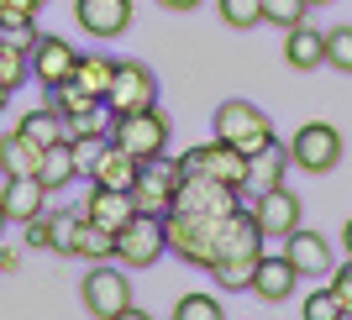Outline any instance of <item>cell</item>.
I'll return each mask as SVG.
<instances>
[{"label": "cell", "instance_id": "obj_28", "mask_svg": "<svg viewBox=\"0 0 352 320\" xmlns=\"http://www.w3.org/2000/svg\"><path fill=\"white\" fill-rule=\"evenodd\" d=\"M111 126H116V111L105 100H89L85 111L69 116V137H111Z\"/></svg>", "mask_w": 352, "mask_h": 320}, {"label": "cell", "instance_id": "obj_7", "mask_svg": "<svg viewBox=\"0 0 352 320\" xmlns=\"http://www.w3.org/2000/svg\"><path fill=\"white\" fill-rule=\"evenodd\" d=\"M105 105L126 116V111H147V105H158V73L147 69L137 58H116V79H111V95Z\"/></svg>", "mask_w": 352, "mask_h": 320}, {"label": "cell", "instance_id": "obj_5", "mask_svg": "<svg viewBox=\"0 0 352 320\" xmlns=\"http://www.w3.org/2000/svg\"><path fill=\"white\" fill-rule=\"evenodd\" d=\"M179 163H184V174H206V179H216V184H232V190L248 184V158H242L232 142H221V137L190 147Z\"/></svg>", "mask_w": 352, "mask_h": 320}, {"label": "cell", "instance_id": "obj_16", "mask_svg": "<svg viewBox=\"0 0 352 320\" xmlns=\"http://www.w3.org/2000/svg\"><path fill=\"white\" fill-rule=\"evenodd\" d=\"M221 258H263V231H258V220L252 210H236V216L221 220V236H216V262ZM210 262V268H216Z\"/></svg>", "mask_w": 352, "mask_h": 320}, {"label": "cell", "instance_id": "obj_42", "mask_svg": "<svg viewBox=\"0 0 352 320\" xmlns=\"http://www.w3.org/2000/svg\"><path fill=\"white\" fill-rule=\"evenodd\" d=\"M342 242H347V258H352V220H347V231H342Z\"/></svg>", "mask_w": 352, "mask_h": 320}, {"label": "cell", "instance_id": "obj_1", "mask_svg": "<svg viewBox=\"0 0 352 320\" xmlns=\"http://www.w3.org/2000/svg\"><path fill=\"white\" fill-rule=\"evenodd\" d=\"M236 216V210H232ZM221 220L226 216H190V210H168L163 216V236H168V252L195 268H210L216 262V236H221Z\"/></svg>", "mask_w": 352, "mask_h": 320}, {"label": "cell", "instance_id": "obj_9", "mask_svg": "<svg viewBox=\"0 0 352 320\" xmlns=\"http://www.w3.org/2000/svg\"><path fill=\"white\" fill-rule=\"evenodd\" d=\"M163 252H168V236H163V220H153V216H132L116 231V262L121 268H153Z\"/></svg>", "mask_w": 352, "mask_h": 320}, {"label": "cell", "instance_id": "obj_3", "mask_svg": "<svg viewBox=\"0 0 352 320\" xmlns=\"http://www.w3.org/2000/svg\"><path fill=\"white\" fill-rule=\"evenodd\" d=\"M79 299H85V310L95 320H116L121 310L132 305V278H126V268H121L116 258L95 262L85 273V284H79Z\"/></svg>", "mask_w": 352, "mask_h": 320}, {"label": "cell", "instance_id": "obj_6", "mask_svg": "<svg viewBox=\"0 0 352 320\" xmlns=\"http://www.w3.org/2000/svg\"><path fill=\"white\" fill-rule=\"evenodd\" d=\"M174 210H190V216H232V210H248L242 205V190L232 184H216L206 174H184L174 194Z\"/></svg>", "mask_w": 352, "mask_h": 320}, {"label": "cell", "instance_id": "obj_38", "mask_svg": "<svg viewBox=\"0 0 352 320\" xmlns=\"http://www.w3.org/2000/svg\"><path fill=\"white\" fill-rule=\"evenodd\" d=\"M305 320H342V299H337V289L326 284V289H316L305 299Z\"/></svg>", "mask_w": 352, "mask_h": 320}, {"label": "cell", "instance_id": "obj_36", "mask_svg": "<svg viewBox=\"0 0 352 320\" xmlns=\"http://www.w3.org/2000/svg\"><path fill=\"white\" fill-rule=\"evenodd\" d=\"M105 142H111V137H69V152H74V168H79V174H95V163H100V152H105Z\"/></svg>", "mask_w": 352, "mask_h": 320}, {"label": "cell", "instance_id": "obj_24", "mask_svg": "<svg viewBox=\"0 0 352 320\" xmlns=\"http://www.w3.org/2000/svg\"><path fill=\"white\" fill-rule=\"evenodd\" d=\"M74 79H79V89H85V95L105 100V95H111V79H116V58H105V53H79Z\"/></svg>", "mask_w": 352, "mask_h": 320}, {"label": "cell", "instance_id": "obj_35", "mask_svg": "<svg viewBox=\"0 0 352 320\" xmlns=\"http://www.w3.org/2000/svg\"><path fill=\"white\" fill-rule=\"evenodd\" d=\"M326 69L352 73V27H331L326 32Z\"/></svg>", "mask_w": 352, "mask_h": 320}, {"label": "cell", "instance_id": "obj_45", "mask_svg": "<svg viewBox=\"0 0 352 320\" xmlns=\"http://www.w3.org/2000/svg\"><path fill=\"white\" fill-rule=\"evenodd\" d=\"M310 5H326V0H310Z\"/></svg>", "mask_w": 352, "mask_h": 320}, {"label": "cell", "instance_id": "obj_31", "mask_svg": "<svg viewBox=\"0 0 352 320\" xmlns=\"http://www.w3.org/2000/svg\"><path fill=\"white\" fill-rule=\"evenodd\" d=\"M216 284L221 289H252V273H258V258H221L216 268Z\"/></svg>", "mask_w": 352, "mask_h": 320}, {"label": "cell", "instance_id": "obj_22", "mask_svg": "<svg viewBox=\"0 0 352 320\" xmlns=\"http://www.w3.org/2000/svg\"><path fill=\"white\" fill-rule=\"evenodd\" d=\"M284 63H289V69H321L326 63V32L289 27V37H284Z\"/></svg>", "mask_w": 352, "mask_h": 320}, {"label": "cell", "instance_id": "obj_32", "mask_svg": "<svg viewBox=\"0 0 352 320\" xmlns=\"http://www.w3.org/2000/svg\"><path fill=\"white\" fill-rule=\"evenodd\" d=\"M89 100H95V95H85V89H79V79H63V84H47V100H43V105H53V111L69 121L74 111H85Z\"/></svg>", "mask_w": 352, "mask_h": 320}, {"label": "cell", "instance_id": "obj_23", "mask_svg": "<svg viewBox=\"0 0 352 320\" xmlns=\"http://www.w3.org/2000/svg\"><path fill=\"white\" fill-rule=\"evenodd\" d=\"M43 37V32H37ZM37 37H0V89H16L32 73V47Z\"/></svg>", "mask_w": 352, "mask_h": 320}, {"label": "cell", "instance_id": "obj_11", "mask_svg": "<svg viewBox=\"0 0 352 320\" xmlns=\"http://www.w3.org/2000/svg\"><path fill=\"white\" fill-rule=\"evenodd\" d=\"M289 168H294L289 142H279V137H274L263 152H252V158H248V184H242V205H252L258 194H268V190H279Z\"/></svg>", "mask_w": 352, "mask_h": 320}, {"label": "cell", "instance_id": "obj_43", "mask_svg": "<svg viewBox=\"0 0 352 320\" xmlns=\"http://www.w3.org/2000/svg\"><path fill=\"white\" fill-rule=\"evenodd\" d=\"M342 320H352V305H347V310H342Z\"/></svg>", "mask_w": 352, "mask_h": 320}, {"label": "cell", "instance_id": "obj_15", "mask_svg": "<svg viewBox=\"0 0 352 320\" xmlns=\"http://www.w3.org/2000/svg\"><path fill=\"white\" fill-rule=\"evenodd\" d=\"M252 220H258L263 242L268 236H289L294 226H300V194H289L284 184L268 190V194H258V200H252Z\"/></svg>", "mask_w": 352, "mask_h": 320}, {"label": "cell", "instance_id": "obj_25", "mask_svg": "<svg viewBox=\"0 0 352 320\" xmlns=\"http://www.w3.org/2000/svg\"><path fill=\"white\" fill-rule=\"evenodd\" d=\"M174 184H163V179H137V190H132V200H137V216H153V220H163L168 210H174Z\"/></svg>", "mask_w": 352, "mask_h": 320}, {"label": "cell", "instance_id": "obj_41", "mask_svg": "<svg viewBox=\"0 0 352 320\" xmlns=\"http://www.w3.org/2000/svg\"><path fill=\"white\" fill-rule=\"evenodd\" d=\"M116 320H153V315H147V310H137V305H126V310H121Z\"/></svg>", "mask_w": 352, "mask_h": 320}, {"label": "cell", "instance_id": "obj_13", "mask_svg": "<svg viewBox=\"0 0 352 320\" xmlns=\"http://www.w3.org/2000/svg\"><path fill=\"white\" fill-rule=\"evenodd\" d=\"M74 21L89 32V37H121V32L132 27V0H74Z\"/></svg>", "mask_w": 352, "mask_h": 320}, {"label": "cell", "instance_id": "obj_26", "mask_svg": "<svg viewBox=\"0 0 352 320\" xmlns=\"http://www.w3.org/2000/svg\"><path fill=\"white\" fill-rule=\"evenodd\" d=\"M21 131H27L32 142H43V147L69 142V121H63L53 105H43V111H27V116H21Z\"/></svg>", "mask_w": 352, "mask_h": 320}, {"label": "cell", "instance_id": "obj_40", "mask_svg": "<svg viewBox=\"0 0 352 320\" xmlns=\"http://www.w3.org/2000/svg\"><path fill=\"white\" fill-rule=\"evenodd\" d=\"M158 5H168V11H195L200 0H158Z\"/></svg>", "mask_w": 352, "mask_h": 320}, {"label": "cell", "instance_id": "obj_10", "mask_svg": "<svg viewBox=\"0 0 352 320\" xmlns=\"http://www.w3.org/2000/svg\"><path fill=\"white\" fill-rule=\"evenodd\" d=\"M63 258H89V262H111L116 258V236L105 231V226H95L89 216H74L63 220V231H58V247Z\"/></svg>", "mask_w": 352, "mask_h": 320}, {"label": "cell", "instance_id": "obj_20", "mask_svg": "<svg viewBox=\"0 0 352 320\" xmlns=\"http://www.w3.org/2000/svg\"><path fill=\"white\" fill-rule=\"evenodd\" d=\"M43 152H47V147L32 142L21 126L6 131V137H0V174H6V179H32L37 168H43Z\"/></svg>", "mask_w": 352, "mask_h": 320}, {"label": "cell", "instance_id": "obj_4", "mask_svg": "<svg viewBox=\"0 0 352 320\" xmlns=\"http://www.w3.org/2000/svg\"><path fill=\"white\" fill-rule=\"evenodd\" d=\"M289 158L294 168H305V174H331L342 163V131L331 121H305V126L289 137Z\"/></svg>", "mask_w": 352, "mask_h": 320}, {"label": "cell", "instance_id": "obj_39", "mask_svg": "<svg viewBox=\"0 0 352 320\" xmlns=\"http://www.w3.org/2000/svg\"><path fill=\"white\" fill-rule=\"evenodd\" d=\"M331 289H337L342 310H347V305H352V258L342 262V268H331Z\"/></svg>", "mask_w": 352, "mask_h": 320}, {"label": "cell", "instance_id": "obj_2", "mask_svg": "<svg viewBox=\"0 0 352 320\" xmlns=\"http://www.w3.org/2000/svg\"><path fill=\"white\" fill-rule=\"evenodd\" d=\"M216 137L232 142L242 158H252V152H263V147L274 142V121L252 100H221L216 105Z\"/></svg>", "mask_w": 352, "mask_h": 320}, {"label": "cell", "instance_id": "obj_12", "mask_svg": "<svg viewBox=\"0 0 352 320\" xmlns=\"http://www.w3.org/2000/svg\"><path fill=\"white\" fill-rule=\"evenodd\" d=\"M284 258L300 278H331V242L321 231H305V226H294L284 236Z\"/></svg>", "mask_w": 352, "mask_h": 320}, {"label": "cell", "instance_id": "obj_30", "mask_svg": "<svg viewBox=\"0 0 352 320\" xmlns=\"http://www.w3.org/2000/svg\"><path fill=\"white\" fill-rule=\"evenodd\" d=\"M221 21L232 32H248V27H263V0H216Z\"/></svg>", "mask_w": 352, "mask_h": 320}, {"label": "cell", "instance_id": "obj_37", "mask_svg": "<svg viewBox=\"0 0 352 320\" xmlns=\"http://www.w3.org/2000/svg\"><path fill=\"white\" fill-rule=\"evenodd\" d=\"M58 231H63V216H32L27 220V242L32 247H58Z\"/></svg>", "mask_w": 352, "mask_h": 320}, {"label": "cell", "instance_id": "obj_46", "mask_svg": "<svg viewBox=\"0 0 352 320\" xmlns=\"http://www.w3.org/2000/svg\"><path fill=\"white\" fill-rule=\"evenodd\" d=\"M43 5H47V0H43Z\"/></svg>", "mask_w": 352, "mask_h": 320}, {"label": "cell", "instance_id": "obj_17", "mask_svg": "<svg viewBox=\"0 0 352 320\" xmlns=\"http://www.w3.org/2000/svg\"><path fill=\"white\" fill-rule=\"evenodd\" d=\"M137 179H142V158H132V152H126V147H116V142H105V152H100V163H95L89 184L132 194V190H137Z\"/></svg>", "mask_w": 352, "mask_h": 320}, {"label": "cell", "instance_id": "obj_14", "mask_svg": "<svg viewBox=\"0 0 352 320\" xmlns=\"http://www.w3.org/2000/svg\"><path fill=\"white\" fill-rule=\"evenodd\" d=\"M74 69H79V47L74 43H63V37H37V47H32V79L43 89L74 79Z\"/></svg>", "mask_w": 352, "mask_h": 320}, {"label": "cell", "instance_id": "obj_44", "mask_svg": "<svg viewBox=\"0 0 352 320\" xmlns=\"http://www.w3.org/2000/svg\"><path fill=\"white\" fill-rule=\"evenodd\" d=\"M0 231H6V210H0Z\"/></svg>", "mask_w": 352, "mask_h": 320}, {"label": "cell", "instance_id": "obj_27", "mask_svg": "<svg viewBox=\"0 0 352 320\" xmlns=\"http://www.w3.org/2000/svg\"><path fill=\"white\" fill-rule=\"evenodd\" d=\"M37 5L43 0H0V37H37Z\"/></svg>", "mask_w": 352, "mask_h": 320}, {"label": "cell", "instance_id": "obj_34", "mask_svg": "<svg viewBox=\"0 0 352 320\" xmlns=\"http://www.w3.org/2000/svg\"><path fill=\"white\" fill-rule=\"evenodd\" d=\"M305 11L310 0H263V21H274V27H305Z\"/></svg>", "mask_w": 352, "mask_h": 320}, {"label": "cell", "instance_id": "obj_18", "mask_svg": "<svg viewBox=\"0 0 352 320\" xmlns=\"http://www.w3.org/2000/svg\"><path fill=\"white\" fill-rule=\"evenodd\" d=\"M47 184L37 174L32 179H6V190H0V210H6V220H21V226H27L32 216H43L47 210Z\"/></svg>", "mask_w": 352, "mask_h": 320}, {"label": "cell", "instance_id": "obj_29", "mask_svg": "<svg viewBox=\"0 0 352 320\" xmlns=\"http://www.w3.org/2000/svg\"><path fill=\"white\" fill-rule=\"evenodd\" d=\"M37 179H43L47 190H63L69 179H79V168H74V152H69V142H58V147H47V152H43V168H37Z\"/></svg>", "mask_w": 352, "mask_h": 320}, {"label": "cell", "instance_id": "obj_8", "mask_svg": "<svg viewBox=\"0 0 352 320\" xmlns=\"http://www.w3.org/2000/svg\"><path fill=\"white\" fill-rule=\"evenodd\" d=\"M111 142L126 147L132 158H153V152L168 147V121L158 116V105H147V111H126V116H116V126H111Z\"/></svg>", "mask_w": 352, "mask_h": 320}, {"label": "cell", "instance_id": "obj_19", "mask_svg": "<svg viewBox=\"0 0 352 320\" xmlns=\"http://www.w3.org/2000/svg\"><path fill=\"white\" fill-rule=\"evenodd\" d=\"M79 216H89L95 226H105V231L116 236L126 220L137 216V200L132 194H121V190H100V184H89V194H85V210Z\"/></svg>", "mask_w": 352, "mask_h": 320}, {"label": "cell", "instance_id": "obj_33", "mask_svg": "<svg viewBox=\"0 0 352 320\" xmlns=\"http://www.w3.org/2000/svg\"><path fill=\"white\" fill-rule=\"evenodd\" d=\"M174 320H226V310L216 294H184L174 305Z\"/></svg>", "mask_w": 352, "mask_h": 320}, {"label": "cell", "instance_id": "obj_21", "mask_svg": "<svg viewBox=\"0 0 352 320\" xmlns=\"http://www.w3.org/2000/svg\"><path fill=\"white\" fill-rule=\"evenodd\" d=\"M294 284H300V273L289 268V258H258V273H252V294L258 299H268V305H279V299H289Z\"/></svg>", "mask_w": 352, "mask_h": 320}]
</instances>
